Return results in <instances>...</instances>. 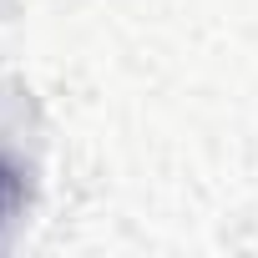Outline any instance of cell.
<instances>
[{
    "label": "cell",
    "instance_id": "obj_1",
    "mask_svg": "<svg viewBox=\"0 0 258 258\" xmlns=\"http://www.w3.org/2000/svg\"><path fill=\"white\" fill-rule=\"evenodd\" d=\"M6 198H11V177H6V167H0V213H6Z\"/></svg>",
    "mask_w": 258,
    "mask_h": 258
}]
</instances>
